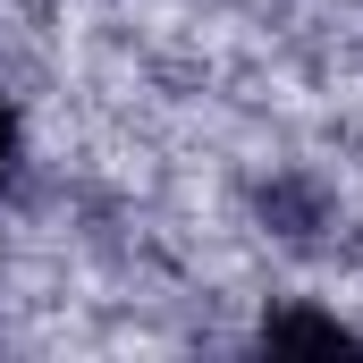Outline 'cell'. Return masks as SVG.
Instances as JSON below:
<instances>
[{
	"instance_id": "cell-1",
	"label": "cell",
	"mask_w": 363,
	"mask_h": 363,
	"mask_svg": "<svg viewBox=\"0 0 363 363\" xmlns=\"http://www.w3.org/2000/svg\"><path fill=\"white\" fill-rule=\"evenodd\" d=\"M262 347L271 355H363V330H347L338 313H304V304H287L262 321Z\"/></svg>"
},
{
	"instance_id": "cell-2",
	"label": "cell",
	"mask_w": 363,
	"mask_h": 363,
	"mask_svg": "<svg viewBox=\"0 0 363 363\" xmlns=\"http://www.w3.org/2000/svg\"><path fill=\"white\" fill-rule=\"evenodd\" d=\"M9 161H17V110L0 101V169H9Z\"/></svg>"
}]
</instances>
